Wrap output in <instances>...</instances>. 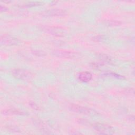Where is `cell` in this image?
<instances>
[{"instance_id":"obj_1","label":"cell","mask_w":135,"mask_h":135,"mask_svg":"<svg viewBox=\"0 0 135 135\" xmlns=\"http://www.w3.org/2000/svg\"><path fill=\"white\" fill-rule=\"evenodd\" d=\"M40 28L43 32L57 37H63L66 34L65 30L61 27L41 25Z\"/></svg>"},{"instance_id":"obj_2","label":"cell","mask_w":135,"mask_h":135,"mask_svg":"<svg viewBox=\"0 0 135 135\" xmlns=\"http://www.w3.org/2000/svg\"><path fill=\"white\" fill-rule=\"evenodd\" d=\"M52 54L57 57L66 59H73L80 56V53L73 51L65 50H55L52 51Z\"/></svg>"},{"instance_id":"obj_3","label":"cell","mask_w":135,"mask_h":135,"mask_svg":"<svg viewBox=\"0 0 135 135\" xmlns=\"http://www.w3.org/2000/svg\"><path fill=\"white\" fill-rule=\"evenodd\" d=\"M69 109L74 112L84 115H95L97 112L90 108L74 103H71L68 106Z\"/></svg>"},{"instance_id":"obj_4","label":"cell","mask_w":135,"mask_h":135,"mask_svg":"<svg viewBox=\"0 0 135 135\" xmlns=\"http://www.w3.org/2000/svg\"><path fill=\"white\" fill-rule=\"evenodd\" d=\"M13 76L17 79L27 81L32 78V74L30 71L23 69H15L12 70Z\"/></svg>"},{"instance_id":"obj_5","label":"cell","mask_w":135,"mask_h":135,"mask_svg":"<svg viewBox=\"0 0 135 135\" xmlns=\"http://www.w3.org/2000/svg\"><path fill=\"white\" fill-rule=\"evenodd\" d=\"M93 128L101 134H113L114 132L113 128L110 125L102 123H95Z\"/></svg>"},{"instance_id":"obj_6","label":"cell","mask_w":135,"mask_h":135,"mask_svg":"<svg viewBox=\"0 0 135 135\" xmlns=\"http://www.w3.org/2000/svg\"><path fill=\"white\" fill-rule=\"evenodd\" d=\"M20 40L11 35L4 34L1 36V43L5 46H14L20 43Z\"/></svg>"},{"instance_id":"obj_7","label":"cell","mask_w":135,"mask_h":135,"mask_svg":"<svg viewBox=\"0 0 135 135\" xmlns=\"http://www.w3.org/2000/svg\"><path fill=\"white\" fill-rule=\"evenodd\" d=\"M68 12L64 10L59 8H53L47 10L43 12V15L47 16H65Z\"/></svg>"},{"instance_id":"obj_8","label":"cell","mask_w":135,"mask_h":135,"mask_svg":"<svg viewBox=\"0 0 135 135\" xmlns=\"http://www.w3.org/2000/svg\"><path fill=\"white\" fill-rule=\"evenodd\" d=\"M78 79L83 82H88L92 78V74L88 71H83L79 73Z\"/></svg>"},{"instance_id":"obj_9","label":"cell","mask_w":135,"mask_h":135,"mask_svg":"<svg viewBox=\"0 0 135 135\" xmlns=\"http://www.w3.org/2000/svg\"><path fill=\"white\" fill-rule=\"evenodd\" d=\"M2 113L5 115H23L24 112L18 109L15 108H9L3 110Z\"/></svg>"},{"instance_id":"obj_10","label":"cell","mask_w":135,"mask_h":135,"mask_svg":"<svg viewBox=\"0 0 135 135\" xmlns=\"http://www.w3.org/2000/svg\"><path fill=\"white\" fill-rule=\"evenodd\" d=\"M106 24L110 26H117L121 24V22L117 20H109L106 22Z\"/></svg>"},{"instance_id":"obj_11","label":"cell","mask_w":135,"mask_h":135,"mask_svg":"<svg viewBox=\"0 0 135 135\" xmlns=\"http://www.w3.org/2000/svg\"><path fill=\"white\" fill-rule=\"evenodd\" d=\"M104 75L106 76H111L112 78H117L118 79H124V78L123 76L118 74L117 73H113V72H107L106 73H104Z\"/></svg>"},{"instance_id":"obj_12","label":"cell","mask_w":135,"mask_h":135,"mask_svg":"<svg viewBox=\"0 0 135 135\" xmlns=\"http://www.w3.org/2000/svg\"><path fill=\"white\" fill-rule=\"evenodd\" d=\"M122 92L126 95H132L134 94V90L133 88H126L123 90Z\"/></svg>"},{"instance_id":"obj_13","label":"cell","mask_w":135,"mask_h":135,"mask_svg":"<svg viewBox=\"0 0 135 135\" xmlns=\"http://www.w3.org/2000/svg\"><path fill=\"white\" fill-rule=\"evenodd\" d=\"M43 4L42 2H40V1H32V2H30L25 4V6L27 7H33V6H39Z\"/></svg>"},{"instance_id":"obj_14","label":"cell","mask_w":135,"mask_h":135,"mask_svg":"<svg viewBox=\"0 0 135 135\" xmlns=\"http://www.w3.org/2000/svg\"><path fill=\"white\" fill-rule=\"evenodd\" d=\"M95 42H103L105 40V37L103 35H97L93 38Z\"/></svg>"},{"instance_id":"obj_15","label":"cell","mask_w":135,"mask_h":135,"mask_svg":"<svg viewBox=\"0 0 135 135\" xmlns=\"http://www.w3.org/2000/svg\"><path fill=\"white\" fill-rule=\"evenodd\" d=\"M100 59L101 60L104 61V62H110L111 60L109 58V57L108 56H107V55L105 54H101L100 55Z\"/></svg>"},{"instance_id":"obj_16","label":"cell","mask_w":135,"mask_h":135,"mask_svg":"<svg viewBox=\"0 0 135 135\" xmlns=\"http://www.w3.org/2000/svg\"><path fill=\"white\" fill-rule=\"evenodd\" d=\"M33 53L36 55L38 56H43L45 55V53L44 52L42 51H39V50H33Z\"/></svg>"},{"instance_id":"obj_17","label":"cell","mask_w":135,"mask_h":135,"mask_svg":"<svg viewBox=\"0 0 135 135\" xmlns=\"http://www.w3.org/2000/svg\"><path fill=\"white\" fill-rule=\"evenodd\" d=\"M30 106L34 110H38V107L37 105L35 104V103L34 102H30Z\"/></svg>"}]
</instances>
